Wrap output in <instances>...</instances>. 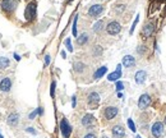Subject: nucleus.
<instances>
[{"mask_svg": "<svg viewBox=\"0 0 166 138\" xmlns=\"http://www.w3.org/2000/svg\"><path fill=\"white\" fill-rule=\"evenodd\" d=\"M61 57H63V58H65V57H66V54H65V51H61Z\"/></svg>", "mask_w": 166, "mask_h": 138, "instance_id": "39", "label": "nucleus"}, {"mask_svg": "<svg viewBox=\"0 0 166 138\" xmlns=\"http://www.w3.org/2000/svg\"><path fill=\"white\" fill-rule=\"evenodd\" d=\"M24 17L27 21H32L36 17V3L35 2H31L27 4L26 10H24Z\"/></svg>", "mask_w": 166, "mask_h": 138, "instance_id": "3", "label": "nucleus"}, {"mask_svg": "<svg viewBox=\"0 0 166 138\" xmlns=\"http://www.w3.org/2000/svg\"><path fill=\"white\" fill-rule=\"evenodd\" d=\"M119 78H121V71H115L107 76V79L110 82H116V81H119Z\"/></svg>", "mask_w": 166, "mask_h": 138, "instance_id": "19", "label": "nucleus"}, {"mask_svg": "<svg viewBox=\"0 0 166 138\" xmlns=\"http://www.w3.org/2000/svg\"><path fill=\"white\" fill-rule=\"evenodd\" d=\"M88 40H90V36L88 33H81L79 36H77V45L78 46H83V45H86L88 42Z\"/></svg>", "mask_w": 166, "mask_h": 138, "instance_id": "17", "label": "nucleus"}, {"mask_svg": "<svg viewBox=\"0 0 166 138\" xmlns=\"http://www.w3.org/2000/svg\"><path fill=\"white\" fill-rule=\"evenodd\" d=\"M9 65H10V60L8 58H4V57L0 58V69H7Z\"/></svg>", "mask_w": 166, "mask_h": 138, "instance_id": "22", "label": "nucleus"}, {"mask_svg": "<svg viewBox=\"0 0 166 138\" xmlns=\"http://www.w3.org/2000/svg\"><path fill=\"white\" fill-rule=\"evenodd\" d=\"M83 138H97V137H96V134L95 133H87L85 137H83Z\"/></svg>", "mask_w": 166, "mask_h": 138, "instance_id": "33", "label": "nucleus"}, {"mask_svg": "<svg viewBox=\"0 0 166 138\" xmlns=\"http://www.w3.org/2000/svg\"><path fill=\"white\" fill-rule=\"evenodd\" d=\"M50 62H51V57L50 55H45V67H47L50 64Z\"/></svg>", "mask_w": 166, "mask_h": 138, "instance_id": "32", "label": "nucleus"}, {"mask_svg": "<svg viewBox=\"0 0 166 138\" xmlns=\"http://www.w3.org/2000/svg\"><path fill=\"white\" fill-rule=\"evenodd\" d=\"M137 51H138V52H139V54H143V52L146 51V49H144V46H139V47H138V49H137Z\"/></svg>", "mask_w": 166, "mask_h": 138, "instance_id": "37", "label": "nucleus"}, {"mask_svg": "<svg viewBox=\"0 0 166 138\" xmlns=\"http://www.w3.org/2000/svg\"><path fill=\"white\" fill-rule=\"evenodd\" d=\"M135 138H142V137H141V136H137V137H135Z\"/></svg>", "mask_w": 166, "mask_h": 138, "instance_id": "40", "label": "nucleus"}, {"mask_svg": "<svg viewBox=\"0 0 166 138\" xmlns=\"http://www.w3.org/2000/svg\"><path fill=\"white\" fill-rule=\"evenodd\" d=\"M86 68H87V65H86L85 63L77 62V63L74 64V72H76V73H83V72L86 71Z\"/></svg>", "mask_w": 166, "mask_h": 138, "instance_id": "21", "label": "nucleus"}, {"mask_svg": "<svg viewBox=\"0 0 166 138\" xmlns=\"http://www.w3.org/2000/svg\"><path fill=\"white\" fill-rule=\"evenodd\" d=\"M111 133H113V138H123L125 136V129H124V127L120 126V124H116V126L113 127Z\"/></svg>", "mask_w": 166, "mask_h": 138, "instance_id": "11", "label": "nucleus"}, {"mask_svg": "<svg viewBox=\"0 0 166 138\" xmlns=\"http://www.w3.org/2000/svg\"><path fill=\"white\" fill-rule=\"evenodd\" d=\"M7 123H8L9 127L16 128L18 124H19V114L18 113H12V114H9V116L7 119Z\"/></svg>", "mask_w": 166, "mask_h": 138, "instance_id": "10", "label": "nucleus"}, {"mask_svg": "<svg viewBox=\"0 0 166 138\" xmlns=\"http://www.w3.org/2000/svg\"><path fill=\"white\" fill-rule=\"evenodd\" d=\"M105 28H106V32H107L109 35L115 36V35L120 33V31H121V26H120V23H119L118 21H111V22H109V23H107V26L105 27Z\"/></svg>", "mask_w": 166, "mask_h": 138, "instance_id": "2", "label": "nucleus"}, {"mask_svg": "<svg viewBox=\"0 0 166 138\" xmlns=\"http://www.w3.org/2000/svg\"><path fill=\"white\" fill-rule=\"evenodd\" d=\"M37 113H38V115H42V114H44V107H42V106L37 107Z\"/></svg>", "mask_w": 166, "mask_h": 138, "instance_id": "36", "label": "nucleus"}, {"mask_svg": "<svg viewBox=\"0 0 166 138\" xmlns=\"http://www.w3.org/2000/svg\"><path fill=\"white\" fill-rule=\"evenodd\" d=\"M60 132L64 138H69L72 134V126L69 124V121L66 119H61V121H60Z\"/></svg>", "mask_w": 166, "mask_h": 138, "instance_id": "4", "label": "nucleus"}, {"mask_svg": "<svg viewBox=\"0 0 166 138\" xmlns=\"http://www.w3.org/2000/svg\"><path fill=\"white\" fill-rule=\"evenodd\" d=\"M165 124H166V116H165Z\"/></svg>", "mask_w": 166, "mask_h": 138, "instance_id": "43", "label": "nucleus"}, {"mask_svg": "<svg viewBox=\"0 0 166 138\" xmlns=\"http://www.w3.org/2000/svg\"><path fill=\"white\" fill-rule=\"evenodd\" d=\"M134 78H135V83H137V85H142V83H144V82H146L147 73H146L144 71H138V72L135 73Z\"/></svg>", "mask_w": 166, "mask_h": 138, "instance_id": "16", "label": "nucleus"}, {"mask_svg": "<svg viewBox=\"0 0 166 138\" xmlns=\"http://www.w3.org/2000/svg\"><path fill=\"white\" fill-rule=\"evenodd\" d=\"M99 102H100V95L97 92H91L88 96H87V104L90 107L95 109L99 106Z\"/></svg>", "mask_w": 166, "mask_h": 138, "instance_id": "7", "label": "nucleus"}, {"mask_svg": "<svg viewBox=\"0 0 166 138\" xmlns=\"http://www.w3.org/2000/svg\"><path fill=\"white\" fill-rule=\"evenodd\" d=\"M121 64L125 68H133L135 65V59H134V57H132V55H125V57L123 58Z\"/></svg>", "mask_w": 166, "mask_h": 138, "instance_id": "14", "label": "nucleus"}, {"mask_svg": "<svg viewBox=\"0 0 166 138\" xmlns=\"http://www.w3.org/2000/svg\"><path fill=\"white\" fill-rule=\"evenodd\" d=\"M118 113H119V109L116 106H107L104 110V116L107 120H111L118 115Z\"/></svg>", "mask_w": 166, "mask_h": 138, "instance_id": "8", "label": "nucleus"}, {"mask_svg": "<svg viewBox=\"0 0 166 138\" xmlns=\"http://www.w3.org/2000/svg\"><path fill=\"white\" fill-rule=\"evenodd\" d=\"M149 104H151V97H149V95H147V93H143L139 97V100H138V107H139L141 110L147 109L149 106Z\"/></svg>", "mask_w": 166, "mask_h": 138, "instance_id": "9", "label": "nucleus"}, {"mask_svg": "<svg viewBox=\"0 0 166 138\" xmlns=\"http://www.w3.org/2000/svg\"><path fill=\"white\" fill-rule=\"evenodd\" d=\"M102 13H104V5H101V4H95L88 9V16L91 18H97Z\"/></svg>", "mask_w": 166, "mask_h": 138, "instance_id": "5", "label": "nucleus"}, {"mask_svg": "<svg viewBox=\"0 0 166 138\" xmlns=\"http://www.w3.org/2000/svg\"><path fill=\"white\" fill-rule=\"evenodd\" d=\"M37 115H38V113H37V109H35L33 111H32V113L30 114V119H31V120H33V119H35V118H36Z\"/></svg>", "mask_w": 166, "mask_h": 138, "instance_id": "31", "label": "nucleus"}, {"mask_svg": "<svg viewBox=\"0 0 166 138\" xmlns=\"http://www.w3.org/2000/svg\"><path fill=\"white\" fill-rule=\"evenodd\" d=\"M154 31H155V27H154V24H152V23H147V24L143 27V30H142V36H143L144 38H147V37L152 36V33H154Z\"/></svg>", "mask_w": 166, "mask_h": 138, "instance_id": "15", "label": "nucleus"}, {"mask_svg": "<svg viewBox=\"0 0 166 138\" xmlns=\"http://www.w3.org/2000/svg\"><path fill=\"white\" fill-rule=\"evenodd\" d=\"M0 138H4V137H3V136H2V133H0Z\"/></svg>", "mask_w": 166, "mask_h": 138, "instance_id": "41", "label": "nucleus"}, {"mask_svg": "<svg viewBox=\"0 0 166 138\" xmlns=\"http://www.w3.org/2000/svg\"><path fill=\"white\" fill-rule=\"evenodd\" d=\"M95 54H96V55H101V54H102L101 46H95Z\"/></svg>", "mask_w": 166, "mask_h": 138, "instance_id": "30", "label": "nucleus"}, {"mask_svg": "<svg viewBox=\"0 0 166 138\" xmlns=\"http://www.w3.org/2000/svg\"><path fill=\"white\" fill-rule=\"evenodd\" d=\"M77 22H78V16L74 17V21H73V27H72V32H73V36L77 37L78 36V32H77Z\"/></svg>", "mask_w": 166, "mask_h": 138, "instance_id": "23", "label": "nucleus"}, {"mask_svg": "<svg viewBox=\"0 0 166 138\" xmlns=\"http://www.w3.org/2000/svg\"><path fill=\"white\" fill-rule=\"evenodd\" d=\"M138 21H139V16H137V17H135V19H134V22H133V24H132V27H130V31H129V33H130V35L134 32V30H135V26H137Z\"/></svg>", "mask_w": 166, "mask_h": 138, "instance_id": "27", "label": "nucleus"}, {"mask_svg": "<svg viewBox=\"0 0 166 138\" xmlns=\"http://www.w3.org/2000/svg\"><path fill=\"white\" fill-rule=\"evenodd\" d=\"M64 45L66 46L68 51L73 52V46H72V41H71V38H65V40H64Z\"/></svg>", "mask_w": 166, "mask_h": 138, "instance_id": "24", "label": "nucleus"}, {"mask_svg": "<svg viewBox=\"0 0 166 138\" xmlns=\"http://www.w3.org/2000/svg\"><path fill=\"white\" fill-rule=\"evenodd\" d=\"M123 90H124V83H123L121 81H116V91L120 92Z\"/></svg>", "mask_w": 166, "mask_h": 138, "instance_id": "28", "label": "nucleus"}, {"mask_svg": "<svg viewBox=\"0 0 166 138\" xmlns=\"http://www.w3.org/2000/svg\"><path fill=\"white\" fill-rule=\"evenodd\" d=\"M26 132H27V133H31V134H33V136H36V134H37V131H36L35 128H32V127L26 128Z\"/></svg>", "mask_w": 166, "mask_h": 138, "instance_id": "29", "label": "nucleus"}, {"mask_svg": "<svg viewBox=\"0 0 166 138\" xmlns=\"http://www.w3.org/2000/svg\"><path fill=\"white\" fill-rule=\"evenodd\" d=\"M55 87H56V82L52 81L51 82V87H50V96H51V97L55 96Z\"/></svg>", "mask_w": 166, "mask_h": 138, "instance_id": "25", "label": "nucleus"}, {"mask_svg": "<svg viewBox=\"0 0 166 138\" xmlns=\"http://www.w3.org/2000/svg\"><path fill=\"white\" fill-rule=\"evenodd\" d=\"M127 123H128V127H129V129H130L132 132H135V131H137V129H135V124H134V121H133L132 119H128Z\"/></svg>", "mask_w": 166, "mask_h": 138, "instance_id": "26", "label": "nucleus"}, {"mask_svg": "<svg viewBox=\"0 0 166 138\" xmlns=\"http://www.w3.org/2000/svg\"><path fill=\"white\" fill-rule=\"evenodd\" d=\"M18 3H19V0H2L0 5H2V9L5 13H13L17 9Z\"/></svg>", "mask_w": 166, "mask_h": 138, "instance_id": "1", "label": "nucleus"}, {"mask_svg": "<svg viewBox=\"0 0 166 138\" xmlns=\"http://www.w3.org/2000/svg\"><path fill=\"white\" fill-rule=\"evenodd\" d=\"M76 105H77V97H76V95L72 97V107H76Z\"/></svg>", "mask_w": 166, "mask_h": 138, "instance_id": "34", "label": "nucleus"}, {"mask_svg": "<svg viewBox=\"0 0 166 138\" xmlns=\"http://www.w3.org/2000/svg\"><path fill=\"white\" fill-rule=\"evenodd\" d=\"M118 8H116V12L118 13H120V12H123L124 10V8H125V5H116Z\"/></svg>", "mask_w": 166, "mask_h": 138, "instance_id": "35", "label": "nucleus"}, {"mask_svg": "<svg viewBox=\"0 0 166 138\" xmlns=\"http://www.w3.org/2000/svg\"><path fill=\"white\" fill-rule=\"evenodd\" d=\"M12 88V79L9 77H5L0 81V90L3 92H9Z\"/></svg>", "mask_w": 166, "mask_h": 138, "instance_id": "12", "label": "nucleus"}, {"mask_svg": "<svg viewBox=\"0 0 166 138\" xmlns=\"http://www.w3.org/2000/svg\"><path fill=\"white\" fill-rule=\"evenodd\" d=\"M95 116L92 115V114H86L85 116H83L82 118V126L83 127H91V126H93V124H95Z\"/></svg>", "mask_w": 166, "mask_h": 138, "instance_id": "13", "label": "nucleus"}, {"mask_svg": "<svg viewBox=\"0 0 166 138\" xmlns=\"http://www.w3.org/2000/svg\"><path fill=\"white\" fill-rule=\"evenodd\" d=\"M164 129H165L164 124L161 121H156L154 126H152V128H151V133H152V136H154L155 138H160V137H162V134L165 132Z\"/></svg>", "mask_w": 166, "mask_h": 138, "instance_id": "6", "label": "nucleus"}, {"mask_svg": "<svg viewBox=\"0 0 166 138\" xmlns=\"http://www.w3.org/2000/svg\"><path fill=\"white\" fill-rule=\"evenodd\" d=\"M13 58H14V59H16L17 62H19V60H21V57H19V55H18V54H16V52H14V54H13Z\"/></svg>", "mask_w": 166, "mask_h": 138, "instance_id": "38", "label": "nucleus"}, {"mask_svg": "<svg viewBox=\"0 0 166 138\" xmlns=\"http://www.w3.org/2000/svg\"><path fill=\"white\" fill-rule=\"evenodd\" d=\"M101 138H109V137H106V136H104V137H101Z\"/></svg>", "mask_w": 166, "mask_h": 138, "instance_id": "42", "label": "nucleus"}, {"mask_svg": "<svg viewBox=\"0 0 166 138\" xmlns=\"http://www.w3.org/2000/svg\"><path fill=\"white\" fill-rule=\"evenodd\" d=\"M69 2H73V0H69Z\"/></svg>", "mask_w": 166, "mask_h": 138, "instance_id": "44", "label": "nucleus"}, {"mask_svg": "<svg viewBox=\"0 0 166 138\" xmlns=\"http://www.w3.org/2000/svg\"><path fill=\"white\" fill-rule=\"evenodd\" d=\"M104 27H105V23H104V21L101 19V21H97V22H96L95 24H93V32L95 33H100L102 30H104Z\"/></svg>", "mask_w": 166, "mask_h": 138, "instance_id": "20", "label": "nucleus"}, {"mask_svg": "<svg viewBox=\"0 0 166 138\" xmlns=\"http://www.w3.org/2000/svg\"><path fill=\"white\" fill-rule=\"evenodd\" d=\"M106 72H107V67H101V68H99L97 71L95 72V74H93V79H100V78H102L105 74H106Z\"/></svg>", "mask_w": 166, "mask_h": 138, "instance_id": "18", "label": "nucleus"}]
</instances>
